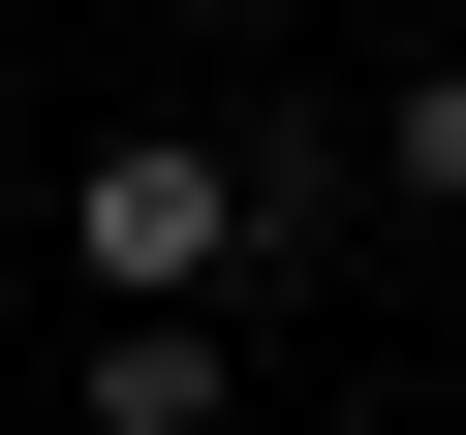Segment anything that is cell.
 Wrapping results in <instances>:
<instances>
[{"label": "cell", "mask_w": 466, "mask_h": 435, "mask_svg": "<svg viewBox=\"0 0 466 435\" xmlns=\"http://www.w3.org/2000/svg\"><path fill=\"white\" fill-rule=\"evenodd\" d=\"M63 280L94 311H218L249 280V125H94L63 156Z\"/></svg>", "instance_id": "1"}, {"label": "cell", "mask_w": 466, "mask_h": 435, "mask_svg": "<svg viewBox=\"0 0 466 435\" xmlns=\"http://www.w3.org/2000/svg\"><path fill=\"white\" fill-rule=\"evenodd\" d=\"M63 404H94V435H218V404H249V342H218V311H94Z\"/></svg>", "instance_id": "2"}, {"label": "cell", "mask_w": 466, "mask_h": 435, "mask_svg": "<svg viewBox=\"0 0 466 435\" xmlns=\"http://www.w3.org/2000/svg\"><path fill=\"white\" fill-rule=\"evenodd\" d=\"M373 187H404V218H466V32H435V63L373 94Z\"/></svg>", "instance_id": "3"}, {"label": "cell", "mask_w": 466, "mask_h": 435, "mask_svg": "<svg viewBox=\"0 0 466 435\" xmlns=\"http://www.w3.org/2000/svg\"><path fill=\"white\" fill-rule=\"evenodd\" d=\"M156 32H280V0H156Z\"/></svg>", "instance_id": "4"}, {"label": "cell", "mask_w": 466, "mask_h": 435, "mask_svg": "<svg viewBox=\"0 0 466 435\" xmlns=\"http://www.w3.org/2000/svg\"><path fill=\"white\" fill-rule=\"evenodd\" d=\"M342 435H466V404H342Z\"/></svg>", "instance_id": "5"}]
</instances>
